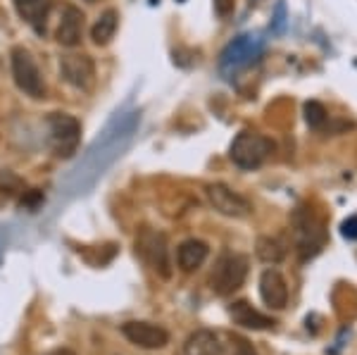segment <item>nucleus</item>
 Wrapping results in <instances>:
<instances>
[{
	"mask_svg": "<svg viewBox=\"0 0 357 355\" xmlns=\"http://www.w3.org/2000/svg\"><path fill=\"white\" fill-rule=\"evenodd\" d=\"M274 143L262 134H255V131H241L238 136L231 143V156L234 165L241 169H255L272 156Z\"/></svg>",
	"mask_w": 357,
	"mask_h": 355,
	"instance_id": "obj_1",
	"label": "nucleus"
},
{
	"mask_svg": "<svg viewBox=\"0 0 357 355\" xmlns=\"http://www.w3.org/2000/svg\"><path fill=\"white\" fill-rule=\"evenodd\" d=\"M48 139L60 158H72L82 141V124L77 117L65 112H53L48 117Z\"/></svg>",
	"mask_w": 357,
	"mask_h": 355,
	"instance_id": "obj_2",
	"label": "nucleus"
},
{
	"mask_svg": "<svg viewBox=\"0 0 357 355\" xmlns=\"http://www.w3.org/2000/svg\"><path fill=\"white\" fill-rule=\"evenodd\" d=\"M10 57H13V77H15L17 89H20L22 93L31 96V98H43L45 84L41 77V70H38L31 53H29L26 48H22V45H15Z\"/></svg>",
	"mask_w": 357,
	"mask_h": 355,
	"instance_id": "obj_3",
	"label": "nucleus"
},
{
	"mask_svg": "<svg viewBox=\"0 0 357 355\" xmlns=\"http://www.w3.org/2000/svg\"><path fill=\"white\" fill-rule=\"evenodd\" d=\"M248 277V260L243 255L227 253L217 260L215 272H212V291L217 296H231L234 291H238L243 286Z\"/></svg>",
	"mask_w": 357,
	"mask_h": 355,
	"instance_id": "obj_4",
	"label": "nucleus"
},
{
	"mask_svg": "<svg viewBox=\"0 0 357 355\" xmlns=\"http://www.w3.org/2000/svg\"><path fill=\"white\" fill-rule=\"evenodd\" d=\"M136 253L153 267L160 277L169 279L172 277V265H169V250H167V239L165 234L153 232V229H141L136 239Z\"/></svg>",
	"mask_w": 357,
	"mask_h": 355,
	"instance_id": "obj_5",
	"label": "nucleus"
},
{
	"mask_svg": "<svg viewBox=\"0 0 357 355\" xmlns=\"http://www.w3.org/2000/svg\"><path fill=\"white\" fill-rule=\"evenodd\" d=\"M62 79L77 91H89L96 82V65L89 55L69 53L60 60Z\"/></svg>",
	"mask_w": 357,
	"mask_h": 355,
	"instance_id": "obj_6",
	"label": "nucleus"
},
{
	"mask_svg": "<svg viewBox=\"0 0 357 355\" xmlns=\"http://www.w3.org/2000/svg\"><path fill=\"white\" fill-rule=\"evenodd\" d=\"M122 334L134 346L146 348V351H155V348H165L169 343V334L160 324L153 322H126L122 327Z\"/></svg>",
	"mask_w": 357,
	"mask_h": 355,
	"instance_id": "obj_7",
	"label": "nucleus"
},
{
	"mask_svg": "<svg viewBox=\"0 0 357 355\" xmlns=\"http://www.w3.org/2000/svg\"><path fill=\"white\" fill-rule=\"evenodd\" d=\"M207 198H210L212 208H215L217 213H222L227 217H245V215H250V210H252L250 203H248L243 196H238V193L224 184L207 186Z\"/></svg>",
	"mask_w": 357,
	"mask_h": 355,
	"instance_id": "obj_8",
	"label": "nucleus"
},
{
	"mask_svg": "<svg viewBox=\"0 0 357 355\" xmlns=\"http://www.w3.org/2000/svg\"><path fill=\"white\" fill-rule=\"evenodd\" d=\"M260 55V43L255 41L252 36H241L224 50L222 55V72L231 74V72H238L243 67L250 65L255 57Z\"/></svg>",
	"mask_w": 357,
	"mask_h": 355,
	"instance_id": "obj_9",
	"label": "nucleus"
},
{
	"mask_svg": "<svg viewBox=\"0 0 357 355\" xmlns=\"http://www.w3.org/2000/svg\"><path fill=\"white\" fill-rule=\"evenodd\" d=\"M260 296L264 301V305L281 310L289 303V284L281 277V272L276 270H264L260 277Z\"/></svg>",
	"mask_w": 357,
	"mask_h": 355,
	"instance_id": "obj_10",
	"label": "nucleus"
},
{
	"mask_svg": "<svg viewBox=\"0 0 357 355\" xmlns=\"http://www.w3.org/2000/svg\"><path fill=\"white\" fill-rule=\"evenodd\" d=\"M82 31H84V13L74 5H67L62 10L60 27H57V43L65 45V48H74V45L82 43Z\"/></svg>",
	"mask_w": 357,
	"mask_h": 355,
	"instance_id": "obj_11",
	"label": "nucleus"
},
{
	"mask_svg": "<svg viewBox=\"0 0 357 355\" xmlns=\"http://www.w3.org/2000/svg\"><path fill=\"white\" fill-rule=\"evenodd\" d=\"M17 15L26 22L29 27H33L38 33L45 29V20H48L50 10H53V0H13Z\"/></svg>",
	"mask_w": 357,
	"mask_h": 355,
	"instance_id": "obj_12",
	"label": "nucleus"
},
{
	"mask_svg": "<svg viewBox=\"0 0 357 355\" xmlns=\"http://www.w3.org/2000/svg\"><path fill=\"white\" fill-rule=\"evenodd\" d=\"M207 253H210L207 243L198 241V239H188V241H183L181 246H178V250H176L178 270H181V272H195L207 260Z\"/></svg>",
	"mask_w": 357,
	"mask_h": 355,
	"instance_id": "obj_13",
	"label": "nucleus"
},
{
	"mask_svg": "<svg viewBox=\"0 0 357 355\" xmlns=\"http://www.w3.org/2000/svg\"><path fill=\"white\" fill-rule=\"evenodd\" d=\"M229 315L234 317L236 324L241 327H248V329H269L274 327V319L262 315L260 310L250 305L248 301H236L231 308H229Z\"/></svg>",
	"mask_w": 357,
	"mask_h": 355,
	"instance_id": "obj_14",
	"label": "nucleus"
},
{
	"mask_svg": "<svg viewBox=\"0 0 357 355\" xmlns=\"http://www.w3.org/2000/svg\"><path fill=\"white\" fill-rule=\"evenodd\" d=\"M183 353L186 355H224V348L215 331L200 329L191 334L183 343Z\"/></svg>",
	"mask_w": 357,
	"mask_h": 355,
	"instance_id": "obj_15",
	"label": "nucleus"
},
{
	"mask_svg": "<svg viewBox=\"0 0 357 355\" xmlns=\"http://www.w3.org/2000/svg\"><path fill=\"white\" fill-rule=\"evenodd\" d=\"M117 24H119V15L117 10H105L98 22L91 29V38H93L96 45H107L114 38V31H117Z\"/></svg>",
	"mask_w": 357,
	"mask_h": 355,
	"instance_id": "obj_16",
	"label": "nucleus"
},
{
	"mask_svg": "<svg viewBox=\"0 0 357 355\" xmlns=\"http://www.w3.org/2000/svg\"><path fill=\"white\" fill-rule=\"evenodd\" d=\"M257 257L264 262H279L281 257H284V248H281V243L276 241V239H260L257 241Z\"/></svg>",
	"mask_w": 357,
	"mask_h": 355,
	"instance_id": "obj_17",
	"label": "nucleus"
},
{
	"mask_svg": "<svg viewBox=\"0 0 357 355\" xmlns=\"http://www.w3.org/2000/svg\"><path fill=\"white\" fill-rule=\"evenodd\" d=\"M305 119H307V124L312 129H319L321 124L326 122L324 105H321V103H317V100H310L307 105H305Z\"/></svg>",
	"mask_w": 357,
	"mask_h": 355,
	"instance_id": "obj_18",
	"label": "nucleus"
},
{
	"mask_svg": "<svg viewBox=\"0 0 357 355\" xmlns=\"http://www.w3.org/2000/svg\"><path fill=\"white\" fill-rule=\"evenodd\" d=\"M231 355H257L243 336H231Z\"/></svg>",
	"mask_w": 357,
	"mask_h": 355,
	"instance_id": "obj_19",
	"label": "nucleus"
},
{
	"mask_svg": "<svg viewBox=\"0 0 357 355\" xmlns=\"http://www.w3.org/2000/svg\"><path fill=\"white\" fill-rule=\"evenodd\" d=\"M341 234L345 239H355L357 241V217H348L341 225Z\"/></svg>",
	"mask_w": 357,
	"mask_h": 355,
	"instance_id": "obj_20",
	"label": "nucleus"
},
{
	"mask_svg": "<svg viewBox=\"0 0 357 355\" xmlns=\"http://www.w3.org/2000/svg\"><path fill=\"white\" fill-rule=\"evenodd\" d=\"M41 203H43V193L41 191H29L26 196L22 198V205H26V208H31V210H36Z\"/></svg>",
	"mask_w": 357,
	"mask_h": 355,
	"instance_id": "obj_21",
	"label": "nucleus"
},
{
	"mask_svg": "<svg viewBox=\"0 0 357 355\" xmlns=\"http://www.w3.org/2000/svg\"><path fill=\"white\" fill-rule=\"evenodd\" d=\"M215 10L220 17H229L234 13V0H215Z\"/></svg>",
	"mask_w": 357,
	"mask_h": 355,
	"instance_id": "obj_22",
	"label": "nucleus"
},
{
	"mask_svg": "<svg viewBox=\"0 0 357 355\" xmlns=\"http://www.w3.org/2000/svg\"><path fill=\"white\" fill-rule=\"evenodd\" d=\"M50 355H77L74 351H69V348H57V351H53Z\"/></svg>",
	"mask_w": 357,
	"mask_h": 355,
	"instance_id": "obj_23",
	"label": "nucleus"
},
{
	"mask_svg": "<svg viewBox=\"0 0 357 355\" xmlns=\"http://www.w3.org/2000/svg\"><path fill=\"white\" fill-rule=\"evenodd\" d=\"M89 3H96V0H89Z\"/></svg>",
	"mask_w": 357,
	"mask_h": 355,
	"instance_id": "obj_24",
	"label": "nucleus"
}]
</instances>
